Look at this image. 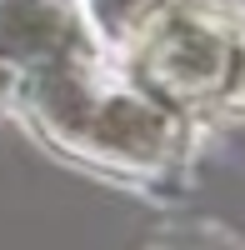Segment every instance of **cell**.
<instances>
[{
    "label": "cell",
    "instance_id": "obj_1",
    "mask_svg": "<svg viewBox=\"0 0 245 250\" xmlns=\"http://www.w3.org/2000/svg\"><path fill=\"white\" fill-rule=\"evenodd\" d=\"M5 105H15L55 150L90 165L135 170L155 165L170 145V110L110 55V45H90L20 70Z\"/></svg>",
    "mask_w": 245,
    "mask_h": 250
},
{
    "label": "cell",
    "instance_id": "obj_2",
    "mask_svg": "<svg viewBox=\"0 0 245 250\" xmlns=\"http://www.w3.org/2000/svg\"><path fill=\"white\" fill-rule=\"evenodd\" d=\"M90 45L100 40L75 0H0V70L10 80Z\"/></svg>",
    "mask_w": 245,
    "mask_h": 250
},
{
    "label": "cell",
    "instance_id": "obj_3",
    "mask_svg": "<svg viewBox=\"0 0 245 250\" xmlns=\"http://www.w3.org/2000/svg\"><path fill=\"white\" fill-rule=\"evenodd\" d=\"M75 5H80V15H85V25L95 30V40L115 50L120 40H125V30L155 5V0H75Z\"/></svg>",
    "mask_w": 245,
    "mask_h": 250
},
{
    "label": "cell",
    "instance_id": "obj_4",
    "mask_svg": "<svg viewBox=\"0 0 245 250\" xmlns=\"http://www.w3.org/2000/svg\"><path fill=\"white\" fill-rule=\"evenodd\" d=\"M5 100H10V75L0 70V105H5Z\"/></svg>",
    "mask_w": 245,
    "mask_h": 250
}]
</instances>
